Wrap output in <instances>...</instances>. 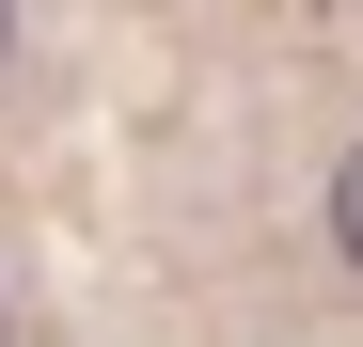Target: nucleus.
I'll return each instance as SVG.
<instances>
[{
	"mask_svg": "<svg viewBox=\"0 0 363 347\" xmlns=\"http://www.w3.org/2000/svg\"><path fill=\"white\" fill-rule=\"evenodd\" d=\"M332 253H347V268H363V142H347V158H332Z\"/></svg>",
	"mask_w": 363,
	"mask_h": 347,
	"instance_id": "1",
	"label": "nucleus"
},
{
	"mask_svg": "<svg viewBox=\"0 0 363 347\" xmlns=\"http://www.w3.org/2000/svg\"><path fill=\"white\" fill-rule=\"evenodd\" d=\"M0 64H16V0H0Z\"/></svg>",
	"mask_w": 363,
	"mask_h": 347,
	"instance_id": "2",
	"label": "nucleus"
}]
</instances>
